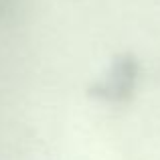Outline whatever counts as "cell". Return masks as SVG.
<instances>
[{"label":"cell","instance_id":"obj_1","mask_svg":"<svg viewBox=\"0 0 160 160\" xmlns=\"http://www.w3.org/2000/svg\"><path fill=\"white\" fill-rule=\"evenodd\" d=\"M140 77V61L132 53H122L113 59L108 71L91 83L87 93L106 103H124L134 95Z\"/></svg>","mask_w":160,"mask_h":160}]
</instances>
